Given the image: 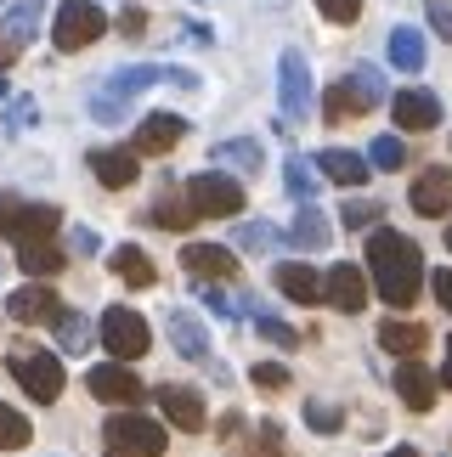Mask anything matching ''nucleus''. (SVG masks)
<instances>
[{
  "label": "nucleus",
  "mask_w": 452,
  "mask_h": 457,
  "mask_svg": "<svg viewBox=\"0 0 452 457\" xmlns=\"http://www.w3.org/2000/svg\"><path fill=\"white\" fill-rule=\"evenodd\" d=\"M368 277H373L379 300L396 305V311H407L424 294V254H419V243L402 237V232H390V226H379V232L368 237Z\"/></svg>",
  "instance_id": "f257e3e1"
},
{
  "label": "nucleus",
  "mask_w": 452,
  "mask_h": 457,
  "mask_svg": "<svg viewBox=\"0 0 452 457\" xmlns=\"http://www.w3.org/2000/svg\"><path fill=\"white\" fill-rule=\"evenodd\" d=\"M181 85V91H193V74L187 68H159V62H142V68H119V74L102 85V91L91 96V113H96V125H119V119L130 113V96H142L147 85Z\"/></svg>",
  "instance_id": "f03ea898"
},
{
  "label": "nucleus",
  "mask_w": 452,
  "mask_h": 457,
  "mask_svg": "<svg viewBox=\"0 0 452 457\" xmlns=\"http://www.w3.org/2000/svg\"><path fill=\"white\" fill-rule=\"evenodd\" d=\"M102 34H108V12L96 0H63L57 17H51V46L57 51H85Z\"/></svg>",
  "instance_id": "7ed1b4c3"
},
{
  "label": "nucleus",
  "mask_w": 452,
  "mask_h": 457,
  "mask_svg": "<svg viewBox=\"0 0 452 457\" xmlns=\"http://www.w3.org/2000/svg\"><path fill=\"white\" fill-rule=\"evenodd\" d=\"M385 102V79L373 74V68H351L339 85H328L322 91V119H356Z\"/></svg>",
  "instance_id": "20e7f679"
},
{
  "label": "nucleus",
  "mask_w": 452,
  "mask_h": 457,
  "mask_svg": "<svg viewBox=\"0 0 452 457\" xmlns=\"http://www.w3.org/2000/svg\"><path fill=\"white\" fill-rule=\"evenodd\" d=\"M96 333H102V345L113 350V361H136V356H147V345H153V328L142 322V311H130V305H108Z\"/></svg>",
  "instance_id": "39448f33"
},
{
  "label": "nucleus",
  "mask_w": 452,
  "mask_h": 457,
  "mask_svg": "<svg viewBox=\"0 0 452 457\" xmlns=\"http://www.w3.org/2000/svg\"><path fill=\"white\" fill-rule=\"evenodd\" d=\"M108 446L125 452V457H164L170 429L153 424L147 412H113V418H108Z\"/></svg>",
  "instance_id": "423d86ee"
},
{
  "label": "nucleus",
  "mask_w": 452,
  "mask_h": 457,
  "mask_svg": "<svg viewBox=\"0 0 452 457\" xmlns=\"http://www.w3.org/2000/svg\"><path fill=\"white\" fill-rule=\"evenodd\" d=\"M12 378L23 384V395L40 401V407H51V401L63 395V361L51 356V350H12Z\"/></svg>",
  "instance_id": "0eeeda50"
},
{
  "label": "nucleus",
  "mask_w": 452,
  "mask_h": 457,
  "mask_svg": "<svg viewBox=\"0 0 452 457\" xmlns=\"http://www.w3.org/2000/svg\"><path fill=\"white\" fill-rule=\"evenodd\" d=\"M277 108H283L289 125H300L311 113V68H306V57L294 46L277 57Z\"/></svg>",
  "instance_id": "6e6552de"
},
{
  "label": "nucleus",
  "mask_w": 452,
  "mask_h": 457,
  "mask_svg": "<svg viewBox=\"0 0 452 457\" xmlns=\"http://www.w3.org/2000/svg\"><path fill=\"white\" fill-rule=\"evenodd\" d=\"M187 198L198 204V215H215V220H232L243 209V187L221 170H204V175H187Z\"/></svg>",
  "instance_id": "1a4fd4ad"
},
{
  "label": "nucleus",
  "mask_w": 452,
  "mask_h": 457,
  "mask_svg": "<svg viewBox=\"0 0 452 457\" xmlns=\"http://www.w3.org/2000/svg\"><path fill=\"white\" fill-rule=\"evenodd\" d=\"M407 204H413V215H430V220L452 215V170H441V164L419 170V175H413V192H407Z\"/></svg>",
  "instance_id": "9d476101"
},
{
  "label": "nucleus",
  "mask_w": 452,
  "mask_h": 457,
  "mask_svg": "<svg viewBox=\"0 0 452 457\" xmlns=\"http://www.w3.org/2000/svg\"><path fill=\"white\" fill-rule=\"evenodd\" d=\"M181 266L198 277V283H238V254L221 249V243H187Z\"/></svg>",
  "instance_id": "9b49d317"
},
{
  "label": "nucleus",
  "mask_w": 452,
  "mask_h": 457,
  "mask_svg": "<svg viewBox=\"0 0 452 457\" xmlns=\"http://www.w3.org/2000/svg\"><path fill=\"white\" fill-rule=\"evenodd\" d=\"M91 395L96 401H108V407H130V401H142V378L130 373L125 361H102V367H91Z\"/></svg>",
  "instance_id": "f8f14e48"
},
{
  "label": "nucleus",
  "mask_w": 452,
  "mask_h": 457,
  "mask_svg": "<svg viewBox=\"0 0 452 457\" xmlns=\"http://www.w3.org/2000/svg\"><path fill=\"white\" fill-rule=\"evenodd\" d=\"M322 300L334 305V311H345V316H356L362 305H368V277H362V266L339 260V266L322 277Z\"/></svg>",
  "instance_id": "ddd939ff"
},
{
  "label": "nucleus",
  "mask_w": 452,
  "mask_h": 457,
  "mask_svg": "<svg viewBox=\"0 0 452 457\" xmlns=\"http://www.w3.org/2000/svg\"><path fill=\"white\" fill-rule=\"evenodd\" d=\"M390 113H396V125L413 130V136H424V130L441 125V102H436V91H396V96H390Z\"/></svg>",
  "instance_id": "4468645a"
},
{
  "label": "nucleus",
  "mask_w": 452,
  "mask_h": 457,
  "mask_svg": "<svg viewBox=\"0 0 452 457\" xmlns=\"http://www.w3.org/2000/svg\"><path fill=\"white\" fill-rule=\"evenodd\" d=\"M159 412H164L176 429H187V435H198L204 424H210L204 395H198V390H181V384H164V390H159Z\"/></svg>",
  "instance_id": "2eb2a0df"
},
{
  "label": "nucleus",
  "mask_w": 452,
  "mask_h": 457,
  "mask_svg": "<svg viewBox=\"0 0 452 457\" xmlns=\"http://www.w3.org/2000/svg\"><path fill=\"white\" fill-rule=\"evenodd\" d=\"M187 136V119L181 113H147L142 125H136V153L142 158H159V153H170Z\"/></svg>",
  "instance_id": "dca6fc26"
},
{
  "label": "nucleus",
  "mask_w": 452,
  "mask_h": 457,
  "mask_svg": "<svg viewBox=\"0 0 452 457\" xmlns=\"http://www.w3.org/2000/svg\"><path fill=\"white\" fill-rule=\"evenodd\" d=\"M136 170H142V153H136V147H96L91 153V175H96L102 187H113V192L130 187Z\"/></svg>",
  "instance_id": "f3484780"
},
{
  "label": "nucleus",
  "mask_w": 452,
  "mask_h": 457,
  "mask_svg": "<svg viewBox=\"0 0 452 457\" xmlns=\"http://www.w3.org/2000/svg\"><path fill=\"white\" fill-rule=\"evenodd\" d=\"M6 316L12 322H51L57 328V316H63V305H57V294L51 288H17V294H6Z\"/></svg>",
  "instance_id": "a211bd4d"
},
{
  "label": "nucleus",
  "mask_w": 452,
  "mask_h": 457,
  "mask_svg": "<svg viewBox=\"0 0 452 457\" xmlns=\"http://www.w3.org/2000/svg\"><path fill=\"white\" fill-rule=\"evenodd\" d=\"M396 395H402V407L430 412V407H436V373H430V367H419V356L402 361V367H396Z\"/></svg>",
  "instance_id": "6ab92c4d"
},
{
  "label": "nucleus",
  "mask_w": 452,
  "mask_h": 457,
  "mask_svg": "<svg viewBox=\"0 0 452 457\" xmlns=\"http://www.w3.org/2000/svg\"><path fill=\"white\" fill-rule=\"evenodd\" d=\"M164 328H170V345H176L187 361H210V333H204V322L193 311H170Z\"/></svg>",
  "instance_id": "aec40b11"
},
{
  "label": "nucleus",
  "mask_w": 452,
  "mask_h": 457,
  "mask_svg": "<svg viewBox=\"0 0 452 457\" xmlns=\"http://www.w3.org/2000/svg\"><path fill=\"white\" fill-rule=\"evenodd\" d=\"M272 283L283 288L294 305H317V300H322V277L311 271V266H300V260H283V266L272 271Z\"/></svg>",
  "instance_id": "412c9836"
},
{
  "label": "nucleus",
  "mask_w": 452,
  "mask_h": 457,
  "mask_svg": "<svg viewBox=\"0 0 452 457\" xmlns=\"http://www.w3.org/2000/svg\"><path fill=\"white\" fill-rule=\"evenodd\" d=\"M368 164H373V158H362L351 147H322L317 153V170L328 175V181H339V187H362V181H368Z\"/></svg>",
  "instance_id": "4be33fe9"
},
{
  "label": "nucleus",
  "mask_w": 452,
  "mask_h": 457,
  "mask_svg": "<svg viewBox=\"0 0 452 457\" xmlns=\"http://www.w3.org/2000/svg\"><path fill=\"white\" fill-rule=\"evenodd\" d=\"M424 339L430 333L419 328V322H402V316H390V322H379V345L390 350V356H402V361H413L424 350Z\"/></svg>",
  "instance_id": "5701e85b"
},
{
  "label": "nucleus",
  "mask_w": 452,
  "mask_h": 457,
  "mask_svg": "<svg viewBox=\"0 0 452 457\" xmlns=\"http://www.w3.org/2000/svg\"><path fill=\"white\" fill-rule=\"evenodd\" d=\"M17 266H23L29 277H57V271H63V249H57V237L17 243Z\"/></svg>",
  "instance_id": "b1692460"
},
{
  "label": "nucleus",
  "mask_w": 452,
  "mask_h": 457,
  "mask_svg": "<svg viewBox=\"0 0 452 457\" xmlns=\"http://www.w3.org/2000/svg\"><path fill=\"white\" fill-rule=\"evenodd\" d=\"M193 220H204V215H198V204L187 198V192H164V198L153 204V226H164V232H187Z\"/></svg>",
  "instance_id": "393cba45"
},
{
  "label": "nucleus",
  "mask_w": 452,
  "mask_h": 457,
  "mask_svg": "<svg viewBox=\"0 0 452 457\" xmlns=\"http://www.w3.org/2000/svg\"><path fill=\"white\" fill-rule=\"evenodd\" d=\"M226 457H289L283 452V429H277V418H260L255 424V441H226Z\"/></svg>",
  "instance_id": "a878e982"
},
{
  "label": "nucleus",
  "mask_w": 452,
  "mask_h": 457,
  "mask_svg": "<svg viewBox=\"0 0 452 457\" xmlns=\"http://www.w3.org/2000/svg\"><path fill=\"white\" fill-rule=\"evenodd\" d=\"M113 271L125 277L130 288H153V283H159V266H153V254H142L136 243H125V249H113Z\"/></svg>",
  "instance_id": "bb28decb"
},
{
  "label": "nucleus",
  "mask_w": 452,
  "mask_h": 457,
  "mask_svg": "<svg viewBox=\"0 0 452 457\" xmlns=\"http://www.w3.org/2000/svg\"><path fill=\"white\" fill-rule=\"evenodd\" d=\"M289 237L300 243V249H328V237H334V226L322 220V209H311V204H300V215H294V226H289Z\"/></svg>",
  "instance_id": "cd10ccee"
},
{
  "label": "nucleus",
  "mask_w": 452,
  "mask_h": 457,
  "mask_svg": "<svg viewBox=\"0 0 452 457\" xmlns=\"http://www.w3.org/2000/svg\"><path fill=\"white\" fill-rule=\"evenodd\" d=\"M390 68H402V74H419L424 68V34L419 29H396L390 34Z\"/></svg>",
  "instance_id": "c85d7f7f"
},
{
  "label": "nucleus",
  "mask_w": 452,
  "mask_h": 457,
  "mask_svg": "<svg viewBox=\"0 0 452 457\" xmlns=\"http://www.w3.org/2000/svg\"><path fill=\"white\" fill-rule=\"evenodd\" d=\"M40 6H46V0H23V6H12V12H6V23H0V34L12 40V51H23V46L34 40V23H40Z\"/></svg>",
  "instance_id": "c756f323"
},
{
  "label": "nucleus",
  "mask_w": 452,
  "mask_h": 457,
  "mask_svg": "<svg viewBox=\"0 0 452 457\" xmlns=\"http://www.w3.org/2000/svg\"><path fill=\"white\" fill-rule=\"evenodd\" d=\"M215 158H221V164H232V170H243V175H255L260 164H266V153H260L255 136H232V142H221Z\"/></svg>",
  "instance_id": "7c9ffc66"
},
{
  "label": "nucleus",
  "mask_w": 452,
  "mask_h": 457,
  "mask_svg": "<svg viewBox=\"0 0 452 457\" xmlns=\"http://www.w3.org/2000/svg\"><path fill=\"white\" fill-rule=\"evenodd\" d=\"M34 441V424L17 407H6V401H0V452H23Z\"/></svg>",
  "instance_id": "2f4dec72"
},
{
  "label": "nucleus",
  "mask_w": 452,
  "mask_h": 457,
  "mask_svg": "<svg viewBox=\"0 0 452 457\" xmlns=\"http://www.w3.org/2000/svg\"><path fill=\"white\" fill-rule=\"evenodd\" d=\"M232 243H238V249H249V254H266L272 243H283V232H277V226H266V220H243L238 232H232Z\"/></svg>",
  "instance_id": "473e14b6"
},
{
  "label": "nucleus",
  "mask_w": 452,
  "mask_h": 457,
  "mask_svg": "<svg viewBox=\"0 0 452 457\" xmlns=\"http://www.w3.org/2000/svg\"><path fill=\"white\" fill-rule=\"evenodd\" d=\"M57 339H63L68 356H80V350L91 345V322H85L80 311H63V316H57Z\"/></svg>",
  "instance_id": "72a5a7b5"
},
{
  "label": "nucleus",
  "mask_w": 452,
  "mask_h": 457,
  "mask_svg": "<svg viewBox=\"0 0 452 457\" xmlns=\"http://www.w3.org/2000/svg\"><path fill=\"white\" fill-rule=\"evenodd\" d=\"M283 187H289L300 204H311V198H317V170H311L306 158H289V170H283Z\"/></svg>",
  "instance_id": "f704fd0d"
},
{
  "label": "nucleus",
  "mask_w": 452,
  "mask_h": 457,
  "mask_svg": "<svg viewBox=\"0 0 452 457\" xmlns=\"http://www.w3.org/2000/svg\"><path fill=\"white\" fill-rule=\"evenodd\" d=\"M306 424L317 435H339L345 429V412L334 407V401H306Z\"/></svg>",
  "instance_id": "c9c22d12"
},
{
  "label": "nucleus",
  "mask_w": 452,
  "mask_h": 457,
  "mask_svg": "<svg viewBox=\"0 0 452 457\" xmlns=\"http://www.w3.org/2000/svg\"><path fill=\"white\" fill-rule=\"evenodd\" d=\"M255 333H260V339H272L277 350H294V345H300V333H294L289 322H277V316H266V311H255Z\"/></svg>",
  "instance_id": "e433bc0d"
},
{
  "label": "nucleus",
  "mask_w": 452,
  "mask_h": 457,
  "mask_svg": "<svg viewBox=\"0 0 452 457\" xmlns=\"http://www.w3.org/2000/svg\"><path fill=\"white\" fill-rule=\"evenodd\" d=\"M368 158H373V170H402L407 147H402V136H379V142L368 147Z\"/></svg>",
  "instance_id": "4c0bfd02"
},
{
  "label": "nucleus",
  "mask_w": 452,
  "mask_h": 457,
  "mask_svg": "<svg viewBox=\"0 0 452 457\" xmlns=\"http://www.w3.org/2000/svg\"><path fill=\"white\" fill-rule=\"evenodd\" d=\"M339 215H345V226H351V232H368V226L379 220V204H373V198H368V204H362V198H351V204L339 209Z\"/></svg>",
  "instance_id": "58836bf2"
},
{
  "label": "nucleus",
  "mask_w": 452,
  "mask_h": 457,
  "mask_svg": "<svg viewBox=\"0 0 452 457\" xmlns=\"http://www.w3.org/2000/svg\"><path fill=\"white\" fill-rule=\"evenodd\" d=\"M249 378L260 390H289V367L283 361H260V367H249Z\"/></svg>",
  "instance_id": "ea45409f"
},
{
  "label": "nucleus",
  "mask_w": 452,
  "mask_h": 457,
  "mask_svg": "<svg viewBox=\"0 0 452 457\" xmlns=\"http://www.w3.org/2000/svg\"><path fill=\"white\" fill-rule=\"evenodd\" d=\"M317 12L328 17V23H356V17H362V0H317Z\"/></svg>",
  "instance_id": "a19ab883"
},
{
  "label": "nucleus",
  "mask_w": 452,
  "mask_h": 457,
  "mask_svg": "<svg viewBox=\"0 0 452 457\" xmlns=\"http://www.w3.org/2000/svg\"><path fill=\"white\" fill-rule=\"evenodd\" d=\"M119 34H125V40H142V34H147V12L125 6V12H119Z\"/></svg>",
  "instance_id": "79ce46f5"
},
{
  "label": "nucleus",
  "mask_w": 452,
  "mask_h": 457,
  "mask_svg": "<svg viewBox=\"0 0 452 457\" xmlns=\"http://www.w3.org/2000/svg\"><path fill=\"white\" fill-rule=\"evenodd\" d=\"M17 215H23V198H17V192H0V237H12Z\"/></svg>",
  "instance_id": "37998d69"
},
{
  "label": "nucleus",
  "mask_w": 452,
  "mask_h": 457,
  "mask_svg": "<svg viewBox=\"0 0 452 457\" xmlns=\"http://www.w3.org/2000/svg\"><path fill=\"white\" fill-rule=\"evenodd\" d=\"M430 29H436L441 40H452V0H430Z\"/></svg>",
  "instance_id": "c03bdc74"
},
{
  "label": "nucleus",
  "mask_w": 452,
  "mask_h": 457,
  "mask_svg": "<svg viewBox=\"0 0 452 457\" xmlns=\"http://www.w3.org/2000/svg\"><path fill=\"white\" fill-rule=\"evenodd\" d=\"M430 288H436V300H441V311H452V266H441L436 277H430Z\"/></svg>",
  "instance_id": "a18cd8bd"
},
{
  "label": "nucleus",
  "mask_w": 452,
  "mask_h": 457,
  "mask_svg": "<svg viewBox=\"0 0 452 457\" xmlns=\"http://www.w3.org/2000/svg\"><path fill=\"white\" fill-rule=\"evenodd\" d=\"M204 305H210L215 316H232V311H238V305H232V300H226V294H221L215 283H204Z\"/></svg>",
  "instance_id": "49530a36"
},
{
  "label": "nucleus",
  "mask_w": 452,
  "mask_h": 457,
  "mask_svg": "<svg viewBox=\"0 0 452 457\" xmlns=\"http://www.w3.org/2000/svg\"><path fill=\"white\" fill-rule=\"evenodd\" d=\"M29 125H34V102L17 96V102H12V130H29Z\"/></svg>",
  "instance_id": "de8ad7c7"
},
{
  "label": "nucleus",
  "mask_w": 452,
  "mask_h": 457,
  "mask_svg": "<svg viewBox=\"0 0 452 457\" xmlns=\"http://www.w3.org/2000/svg\"><path fill=\"white\" fill-rule=\"evenodd\" d=\"M74 249L80 254H96V232H91V226H80V232H74Z\"/></svg>",
  "instance_id": "09e8293b"
},
{
  "label": "nucleus",
  "mask_w": 452,
  "mask_h": 457,
  "mask_svg": "<svg viewBox=\"0 0 452 457\" xmlns=\"http://www.w3.org/2000/svg\"><path fill=\"white\" fill-rule=\"evenodd\" d=\"M17 62V51H12V40H6V34H0V68H12Z\"/></svg>",
  "instance_id": "8fccbe9b"
},
{
  "label": "nucleus",
  "mask_w": 452,
  "mask_h": 457,
  "mask_svg": "<svg viewBox=\"0 0 452 457\" xmlns=\"http://www.w3.org/2000/svg\"><path fill=\"white\" fill-rule=\"evenodd\" d=\"M441 384L452 390V345H447V367H441Z\"/></svg>",
  "instance_id": "3c124183"
},
{
  "label": "nucleus",
  "mask_w": 452,
  "mask_h": 457,
  "mask_svg": "<svg viewBox=\"0 0 452 457\" xmlns=\"http://www.w3.org/2000/svg\"><path fill=\"white\" fill-rule=\"evenodd\" d=\"M390 457H424V452H413V446H390Z\"/></svg>",
  "instance_id": "603ef678"
},
{
  "label": "nucleus",
  "mask_w": 452,
  "mask_h": 457,
  "mask_svg": "<svg viewBox=\"0 0 452 457\" xmlns=\"http://www.w3.org/2000/svg\"><path fill=\"white\" fill-rule=\"evenodd\" d=\"M0 96H6V74H0Z\"/></svg>",
  "instance_id": "864d4df0"
},
{
  "label": "nucleus",
  "mask_w": 452,
  "mask_h": 457,
  "mask_svg": "<svg viewBox=\"0 0 452 457\" xmlns=\"http://www.w3.org/2000/svg\"><path fill=\"white\" fill-rule=\"evenodd\" d=\"M447 249H452V226H447Z\"/></svg>",
  "instance_id": "5fc2aeb1"
}]
</instances>
